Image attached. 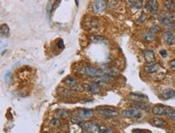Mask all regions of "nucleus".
Returning a JSON list of instances; mask_svg holds the SVG:
<instances>
[{"instance_id":"1","label":"nucleus","mask_w":175,"mask_h":133,"mask_svg":"<svg viewBox=\"0 0 175 133\" xmlns=\"http://www.w3.org/2000/svg\"><path fill=\"white\" fill-rule=\"evenodd\" d=\"M65 83V84L72 90L75 91H78V92H82L85 90L83 86L80 85L77 80L74 79L73 77H71V76H68V77L65 78V80H64Z\"/></svg>"},{"instance_id":"2","label":"nucleus","mask_w":175,"mask_h":133,"mask_svg":"<svg viewBox=\"0 0 175 133\" xmlns=\"http://www.w3.org/2000/svg\"><path fill=\"white\" fill-rule=\"evenodd\" d=\"M82 73L90 76V77H94V78H102L103 77V75L104 73L102 72L101 71H99L97 68H95L94 66H87L84 68V71Z\"/></svg>"},{"instance_id":"3","label":"nucleus","mask_w":175,"mask_h":133,"mask_svg":"<svg viewBox=\"0 0 175 133\" xmlns=\"http://www.w3.org/2000/svg\"><path fill=\"white\" fill-rule=\"evenodd\" d=\"M174 16L167 13L162 14L158 18L160 23L168 28H173V26L174 24Z\"/></svg>"},{"instance_id":"4","label":"nucleus","mask_w":175,"mask_h":133,"mask_svg":"<svg viewBox=\"0 0 175 133\" xmlns=\"http://www.w3.org/2000/svg\"><path fill=\"white\" fill-rule=\"evenodd\" d=\"M170 108L171 107L169 106H165L163 104H157L156 106H154V107L153 108V114L156 116L167 115Z\"/></svg>"},{"instance_id":"5","label":"nucleus","mask_w":175,"mask_h":133,"mask_svg":"<svg viewBox=\"0 0 175 133\" xmlns=\"http://www.w3.org/2000/svg\"><path fill=\"white\" fill-rule=\"evenodd\" d=\"M92 11L95 14H100L104 11L106 8L105 3L102 0H94L91 5Z\"/></svg>"},{"instance_id":"6","label":"nucleus","mask_w":175,"mask_h":133,"mask_svg":"<svg viewBox=\"0 0 175 133\" xmlns=\"http://www.w3.org/2000/svg\"><path fill=\"white\" fill-rule=\"evenodd\" d=\"M162 38L165 43H166L167 45H174L175 44V35L174 33L168 31L162 32Z\"/></svg>"},{"instance_id":"7","label":"nucleus","mask_w":175,"mask_h":133,"mask_svg":"<svg viewBox=\"0 0 175 133\" xmlns=\"http://www.w3.org/2000/svg\"><path fill=\"white\" fill-rule=\"evenodd\" d=\"M145 8L148 9V11L152 15H156L158 13L159 5L156 0H147Z\"/></svg>"},{"instance_id":"8","label":"nucleus","mask_w":175,"mask_h":133,"mask_svg":"<svg viewBox=\"0 0 175 133\" xmlns=\"http://www.w3.org/2000/svg\"><path fill=\"white\" fill-rule=\"evenodd\" d=\"M121 115L124 118H139L141 116V114L136 108L124 110L121 112Z\"/></svg>"},{"instance_id":"9","label":"nucleus","mask_w":175,"mask_h":133,"mask_svg":"<svg viewBox=\"0 0 175 133\" xmlns=\"http://www.w3.org/2000/svg\"><path fill=\"white\" fill-rule=\"evenodd\" d=\"M132 107H133L134 108H136L138 110H142V111H148L150 108V105L146 103L144 100H139V101H133L131 104Z\"/></svg>"},{"instance_id":"10","label":"nucleus","mask_w":175,"mask_h":133,"mask_svg":"<svg viewBox=\"0 0 175 133\" xmlns=\"http://www.w3.org/2000/svg\"><path fill=\"white\" fill-rule=\"evenodd\" d=\"M142 54L144 58L145 59V61L148 64H153L156 60V56H155V53L152 50H143Z\"/></svg>"},{"instance_id":"11","label":"nucleus","mask_w":175,"mask_h":133,"mask_svg":"<svg viewBox=\"0 0 175 133\" xmlns=\"http://www.w3.org/2000/svg\"><path fill=\"white\" fill-rule=\"evenodd\" d=\"M82 86L85 88V90L88 91L89 92L93 94H99L100 93V87H99L98 85H96L95 83H84L82 84Z\"/></svg>"},{"instance_id":"12","label":"nucleus","mask_w":175,"mask_h":133,"mask_svg":"<svg viewBox=\"0 0 175 133\" xmlns=\"http://www.w3.org/2000/svg\"><path fill=\"white\" fill-rule=\"evenodd\" d=\"M100 127L101 125L90 122L84 125V129L88 132H100Z\"/></svg>"},{"instance_id":"13","label":"nucleus","mask_w":175,"mask_h":133,"mask_svg":"<svg viewBox=\"0 0 175 133\" xmlns=\"http://www.w3.org/2000/svg\"><path fill=\"white\" fill-rule=\"evenodd\" d=\"M161 97L165 100H168L170 99H174L175 91L171 90V89H165L161 92Z\"/></svg>"},{"instance_id":"14","label":"nucleus","mask_w":175,"mask_h":133,"mask_svg":"<svg viewBox=\"0 0 175 133\" xmlns=\"http://www.w3.org/2000/svg\"><path fill=\"white\" fill-rule=\"evenodd\" d=\"M161 68L160 65L157 64H152L150 65H148V66H145L144 68V71L148 73V74H153V73H156V72H158L159 70Z\"/></svg>"},{"instance_id":"15","label":"nucleus","mask_w":175,"mask_h":133,"mask_svg":"<svg viewBox=\"0 0 175 133\" xmlns=\"http://www.w3.org/2000/svg\"><path fill=\"white\" fill-rule=\"evenodd\" d=\"M78 115H79L80 117L82 118H91L94 115V111H92L90 109H80L79 112H78Z\"/></svg>"},{"instance_id":"16","label":"nucleus","mask_w":175,"mask_h":133,"mask_svg":"<svg viewBox=\"0 0 175 133\" xmlns=\"http://www.w3.org/2000/svg\"><path fill=\"white\" fill-rule=\"evenodd\" d=\"M129 98L133 101H139L148 99V96L142 93H131L129 95Z\"/></svg>"},{"instance_id":"17","label":"nucleus","mask_w":175,"mask_h":133,"mask_svg":"<svg viewBox=\"0 0 175 133\" xmlns=\"http://www.w3.org/2000/svg\"><path fill=\"white\" fill-rule=\"evenodd\" d=\"M151 124H153L155 127H157V128H162L164 126L166 125V122L165 120H164L162 118L159 117H155L153 118L152 121H151Z\"/></svg>"},{"instance_id":"18","label":"nucleus","mask_w":175,"mask_h":133,"mask_svg":"<svg viewBox=\"0 0 175 133\" xmlns=\"http://www.w3.org/2000/svg\"><path fill=\"white\" fill-rule=\"evenodd\" d=\"M99 114L102 115H105V116H117L118 112L110 108H103V109L100 110Z\"/></svg>"},{"instance_id":"19","label":"nucleus","mask_w":175,"mask_h":133,"mask_svg":"<svg viewBox=\"0 0 175 133\" xmlns=\"http://www.w3.org/2000/svg\"><path fill=\"white\" fill-rule=\"evenodd\" d=\"M129 4L132 8L139 10L142 8L143 0H129Z\"/></svg>"},{"instance_id":"20","label":"nucleus","mask_w":175,"mask_h":133,"mask_svg":"<svg viewBox=\"0 0 175 133\" xmlns=\"http://www.w3.org/2000/svg\"><path fill=\"white\" fill-rule=\"evenodd\" d=\"M0 32H1V36L2 37H8L10 35V29L9 27L7 24H2L1 28H0Z\"/></svg>"},{"instance_id":"21","label":"nucleus","mask_w":175,"mask_h":133,"mask_svg":"<svg viewBox=\"0 0 175 133\" xmlns=\"http://www.w3.org/2000/svg\"><path fill=\"white\" fill-rule=\"evenodd\" d=\"M70 120H71V122L73 123V124H75L79 126H83V118L80 117L79 115H77V116H71L70 118Z\"/></svg>"},{"instance_id":"22","label":"nucleus","mask_w":175,"mask_h":133,"mask_svg":"<svg viewBox=\"0 0 175 133\" xmlns=\"http://www.w3.org/2000/svg\"><path fill=\"white\" fill-rule=\"evenodd\" d=\"M155 35L152 34L150 31L149 32H144L143 33V38L147 41V42H153L155 40Z\"/></svg>"},{"instance_id":"23","label":"nucleus","mask_w":175,"mask_h":133,"mask_svg":"<svg viewBox=\"0 0 175 133\" xmlns=\"http://www.w3.org/2000/svg\"><path fill=\"white\" fill-rule=\"evenodd\" d=\"M165 7L167 10L169 11H174L175 10V6L174 3L173 1H170V0H165Z\"/></svg>"},{"instance_id":"24","label":"nucleus","mask_w":175,"mask_h":133,"mask_svg":"<svg viewBox=\"0 0 175 133\" xmlns=\"http://www.w3.org/2000/svg\"><path fill=\"white\" fill-rule=\"evenodd\" d=\"M90 40H91L93 43H101L103 41H105L104 38L101 37V36H97V35H93L90 37Z\"/></svg>"},{"instance_id":"25","label":"nucleus","mask_w":175,"mask_h":133,"mask_svg":"<svg viewBox=\"0 0 175 133\" xmlns=\"http://www.w3.org/2000/svg\"><path fill=\"white\" fill-rule=\"evenodd\" d=\"M93 83H95L96 85L99 86V87H100V88H108V83H107L106 81H104V80H94V81H93Z\"/></svg>"},{"instance_id":"26","label":"nucleus","mask_w":175,"mask_h":133,"mask_svg":"<svg viewBox=\"0 0 175 133\" xmlns=\"http://www.w3.org/2000/svg\"><path fill=\"white\" fill-rule=\"evenodd\" d=\"M160 27L158 26H156V25H154L153 27H150V29H149V31L152 33V34H153V35H156L159 31H160Z\"/></svg>"},{"instance_id":"27","label":"nucleus","mask_w":175,"mask_h":133,"mask_svg":"<svg viewBox=\"0 0 175 133\" xmlns=\"http://www.w3.org/2000/svg\"><path fill=\"white\" fill-rule=\"evenodd\" d=\"M57 115L58 117L65 118L68 115V113L66 111H65V110H58L57 112Z\"/></svg>"},{"instance_id":"28","label":"nucleus","mask_w":175,"mask_h":133,"mask_svg":"<svg viewBox=\"0 0 175 133\" xmlns=\"http://www.w3.org/2000/svg\"><path fill=\"white\" fill-rule=\"evenodd\" d=\"M59 124V120H58L57 118H53V119H52L51 121H50V125H51L52 127H53V128L58 126Z\"/></svg>"},{"instance_id":"29","label":"nucleus","mask_w":175,"mask_h":133,"mask_svg":"<svg viewBox=\"0 0 175 133\" xmlns=\"http://www.w3.org/2000/svg\"><path fill=\"white\" fill-rule=\"evenodd\" d=\"M166 116H168L169 118H170V119H175V109H174V108H170V110L169 111V112H168V114H167Z\"/></svg>"},{"instance_id":"30","label":"nucleus","mask_w":175,"mask_h":133,"mask_svg":"<svg viewBox=\"0 0 175 133\" xmlns=\"http://www.w3.org/2000/svg\"><path fill=\"white\" fill-rule=\"evenodd\" d=\"M146 17H147L146 14L142 13V15H140V19H138V23H144V21L146 19Z\"/></svg>"},{"instance_id":"31","label":"nucleus","mask_w":175,"mask_h":133,"mask_svg":"<svg viewBox=\"0 0 175 133\" xmlns=\"http://www.w3.org/2000/svg\"><path fill=\"white\" fill-rule=\"evenodd\" d=\"M11 74L10 73V72H7V73L5 75V76H4V80H5V81L7 83H8L9 81H11Z\"/></svg>"},{"instance_id":"32","label":"nucleus","mask_w":175,"mask_h":133,"mask_svg":"<svg viewBox=\"0 0 175 133\" xmlns=\"http://www.w3.org/2000/svg\"><path fill=\"white\" fill-rule=\"evenodd\" d=\"M170 66L171 70L175 72V59H173V60L170 62Z\"/></svg>"},{"instance_id":"33","label":"nucleus","mask_w":175,"mask_h":133,"mask_svg":"<svg viewBox=\"0 0 175 133\" xmlns=\"http://www.w3.org/2000/svg\"><path fill=\"white\" fill-rule=\"evenodd\" d=\"M160 54L162 56V58H166L167 56H168V53H167V51L165 50H162V51H160Z\"/></svg>"},{"instance_id":"34","label":"nucleus","mask_w":175,"mask_h":133,"mask_svg":"<svg viewBox=\"0 0 175 133\" xmlns=\"http://www.w3.org/2000/svg\"><path fill=\"white\" fill-rule=\"evenodd\" d=\"M57 46H58V48L60 49H62V48H64V45H63V41L62 40H60L59 43H57Z\"/></svg>"},{"instance_id":"35","label":"nucleus","mask_w":175,"mask_h":133,"mask_svg":"<svg viewBox=\"0 0 175 133\" xmlns=\"http://www.w3.org/2000/svg\"><path fill=\"white\" fill-rule=\"evenodd\" d=\"M132 132H145V130H142V129H134V130H132Z\"/></svg>"},{"instance_id":"36","label":"nucleus","mask_w":175,"mask_h":133,"mask_svg":"<svg viewBox=\"0 0 175 133\" xmlns=\"http://www.w3.org/2000/svg\"><path fill=\"white\" fill-rule=\"evenodd\" d=\"M76 3H77V5H78V0H75Z\"/></svg>"}]
</instances>
